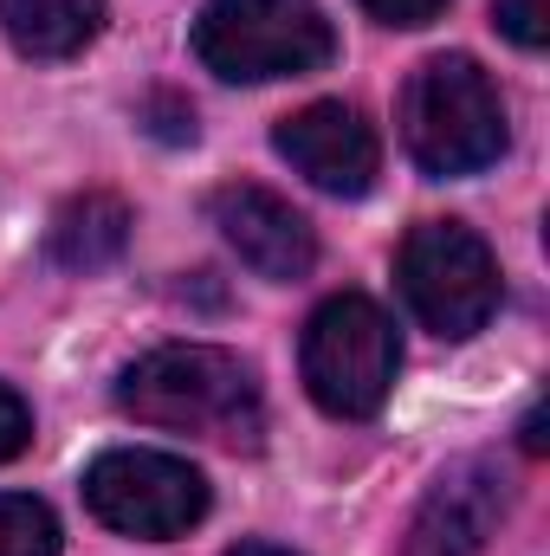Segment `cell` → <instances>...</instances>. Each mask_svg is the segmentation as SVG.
Returning <instances> with one entry per match:
<instances>
[{
    "mask_svg": "<svg viewBox=\"0 0 550 556\" xmlns=\"http://www.w3.org/2000/svg\"><path fill=\"white\" fill-rule=\"evenodd\" d=\"M124 247H130V207L104 188L72 194L52 214V233H46V253L65 273H104L111 260H124Z\"/></svg>",
    "mask_w": 550,
    "mask_h": 556,
    "instance_id": "30bf717a",
    "label": "cell"
},
{
    "mask_svg": "<svg viewBox=\"0 0 550 556\" xmlns=\"http://www.w3.org/2000/svg\"><path fill=\"white\" fill-rule=\"evenodd\" d=\"M505 98L466 52L414 65L402 91V142L427 175H479L505 155Z\"/></svg>",
    "mask_w": 550,
    "mask_h": 556,
    "instance_id": "7a4b0ae2",
    "label": "cell"
},
{
    "mask_svg": "<svg viewBox=\"0 0 550 556\" xmlns=\"http://www.w3.org/2000/svg\"><path fill=\"white\" fill-rule=\"evenodd\" d=\"M505 518V472L492 459H460L421 505L402 556H479Z\"/></svg>",
    "mask_w": 550,
    "mask_h": 556,
    "instance_id": "9c48e42d",
    "label": "cell"
},
{
    "mask_svg": "<svg viewBox=\"0 0 550 556\" xmlns=\"http://www.w3.org/2000/svg\"><path fill=\"white\" fill-rule=\"evenodd\" d=\"M85 505L98 525L124 538H188L208 518V479L155 446H117L98 453L85 472Z\"/></svg>",
    "mask_w": 550,
    "mask_h": 556,
    "instance_id": "8992f818",
    "label": "cell"
},
{
    "mask_svg": "<svg viewBox=\"0 0 550 556\" xmlns=\"http://www.w3.org/2000/svg\"><path fill=\"white\" fill-rule=\"evenodd\" d=\"M117 402L142 427L221 440V446H260L266 433V402H260L253 369L214 343H168V350L137 356L117 382Z\"/></svg>",
    "mask_w": 550,
    "mask_h": 556,
    "instance_id": "6da1fadb",
    "label": "cell"
},
{
    "mask_svg": "<svg viewBox=\"0 0 550 556\" xmlns=\"http://www.w3.org/2000/svg\"><path fill=\"white\" fill-rule=\"evenodd\" d=\"M0 556H59V518L26 492H0Z\"/></svg>",
    "mask_w": 550,
    "mask_h": 556,
    "instance_id": "7c38bea8",
    "label": "cell"
},
{
    "mask_svg": "<svg viewBox=\"0 0 550 556\" xmlns=\"http://www.w3.org/2000/svg\"><path fill=\"white\" fill-rule=\"evenodd\" d=\"M273 142L311 188L343 194V201L370 194V181H376V168H383V142H376V130L363 124V111H350V104H337V98L304 104L298 117H285V124L273 130Z\"/></svg>",
    "mask_w": 550,
    "mask_h": 556,
    "instance_id": "ba28073f",
    "label": "cell"
},
{
    "mask_svg": "<svg viewBox=\"0 0 550 556\" xmlns=\"http://www.w3.org/2000/svg\"><path fill=\"white\" fill-rule=\"evenodd\" d=\"M396 278H402L409 311L447 343L486 330L492 311H499V291H505L492 247L473 227H460V220H421L402 240Z\"/></svg>",
    "mask_w": 550,
    "mask_h": 556,
    "instance_id": "5b68a950",
    "label": "cell"
},
{
    "mask_svg": "<svg viewBox=\"0 0 550 556\" xmlns=\"http://www.w3.org/2000/svg\"><path fill=\"white\" fill-rule=\"evenodd\" d=\"M208 207H214L221 240L240 253V266H253V273L273 278V285L311 278V266H317V233H311V220L291 201H278L273 188L227 181V188H214Z\"/></svg>",
    "mask_w": 550,
    "mask_h": 556,
    "instance_id": "52a82bcc",
    "label": "cell"
},
{
    "mask_svg": "<svg viewBox=\"0 0 550 556\" xmlns=\"http://www.w3.org/2000/svg\"><path fill=\"white\" fill-rule=\"evenodd\" d=\"M26 440H33V408L0 382V459H13V453H26Z\"/></svg>",
    "mask_w": 550,
    "mask_h": 556,
    "instance_id": "5bb4252c",
    "label": "cell"
},
{
    "mask_svg": "<svg viewBox=\"0 0 550 556\" xmlns=\"http://www.w3.org/2000/svg\"><path fill=\"white\" fill-rule=\"evenodd\" d=\"M227 556H291V551H278V544H234Z\"/></svg>",
    "mask_w": 550,
    "mask_h": 556,
    "instance_id": "2e32d148",
    "label": "cell"
},
{
    "mask_svg": "<svg viewBox=\"0 0 550 556\" xmlns=\"http://www.w3.org/2000/svg\"><path fill=\"white\" fill-rule=\"evenodd\" d=\"M337 33L317 0H208L195 20V59L234 85H273L324 72Z\"/></svg>",
    "mask_w": 550,
    "mask_h": 556,
    "instance_id": "3957f363",
    "label": "cell"
},
{
    "mask_svg": "<svg viewBox=\"0 0 550 556\" xmlns=\"http://www.w3.org/2000/svg\"><path fill=\"white\" fill-rule=\"evenodd\" d=\"M492 13H499V33L525 52H538L550 39V0H492Z\"/></svg>",
    "mask_w": 550,
    "mask_h": 556,
    "instance_id": "4fadbf2b",
    "label": "cell"
},
{
    "mask_svg": "<svg viewBox=\"0 0 550 556\" xmlns=\"http://www.w3.org/2000/svg\"><path fill=\"white\" fill-rule=\"evenodd\" d=\"M0 33L26 59H78L104 33V0H0Z\"/></svg>",
    "mask_w": 550,
    "mask_h": 556,
    "instance_id": "8fae6325",
    "label": "cell"
},
{
    "mask_svg": "<svg viewBox=\"0 0 550 556\" xmlns=\"http://www.w3.org/2000/svg\"><path fill=\"white\" fill-rule=\"evenodd\" d=\"M298 363H304V389L324 415L370 420L396 389L402 343H396V324L383 304H370L363 291H343L311 311Z\"/></svg>",
    "mask_w": 550,
    "mask_h": 556,
    "instance_id": "277c9868",
    "label": "cell"
},
{
    "mask_svg": "<svg viewBox=\"0 0 550 556\" xmlns=\"http://www.w3.org/2000/svg\"><path fill=\"white\" fill-rule=\"evenodd\" d=\"M383 26H427V20H440L447 13V0H363Z\"/></svg>",
    "mask_w": 550,
    "mask_h": 556,
    "instance_id": "9a60e30c",
    "label": "cell"
}]
</instances>
